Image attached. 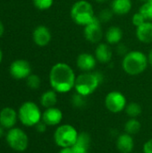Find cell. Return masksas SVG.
Here are the masks:
<instances>
[{
  "label": "cell",
  "instance_id": "obj_1",
  "mask_svg": "<svg viewBox=\"0 0 152 153\" xmlns=\"http://www.w3.org/2000/svg\"><path fill=\"white\" fill-rule=\"evenodd\" d=\"M48 79L51 89L57 93H67L74 89L76 75L68 64L59 62L51 67Z\"/></svg>",
  "mask_w": 152,
  "mask_h": 153
},
{
  "label": "cell",
  "instance_id": "obj_2",
  "mask_svg": "<svg viewBox=\"0 0 152 153\" xmlns=\"http://www.w3.org/2000/svg\"><path fill=\"white\" fill-rule=\"evenodd\" d=\"M103 82V75L99 72H82L76 76L74 90L85 97L94 93Z\"/></svg>",
  "mask_w": 152,
  "mask_h": 153
},
{
  "label": "cell",
  "instance_id": "obj_3",
  "mask_svg": "<svg viewBox=\"0 0 152 153\" xmlns=\"http://www.w3.org/2000/svg\"><path fill=\"white\" fill-rule=\"evenodd\" d=\"M148 56L142 51H129L124 56L122 61L123 70L131 76H135L142 74L148 67Z\"/></svg>",
  "mask_w": 152,
  "mask_h": 153
},
{
  "label": "cell",
  "instance_id": "obj_4",
  "mask_svg": "<svg viewBox=\"0 0 152 153\" xmlns=\"http://www.w3.org/2000/svg\"><path fill=\"white\" fill-rule=\"evenodd\" d=\"M17 112L20 123L26 127H33L42 120V112L33 101L23 102Z\"/></svg>",
  "mask_w": 152,
  "mask_h": 153
},
{
  "label": "cell",
  "instance_id": "obj_5",
  "mask_svg": "<svg viewBox=\"0 0 152 153\" xmlns=\"http://www.w3.org/2000/svg\"><path fill=\"white\" fill-rule=\"evenodd\" d=\"M70 15L76 24L83 27L95 18L92 4L86 0L76 1L71 8Z\"/></svg>",
  "mask_w": 152,
  "mask_h": 153
},
{
  "label": "cell",
  "instance_id": "obj_6",
  "mask_svg": "<svg viewBox=\"0 0 152 153\" xmlns=\"http://www.w3.org/2000/svg\"><path fill=\"white\" fill-rule=\"evenodd\" d=\"M79 132L76 128L69 124L59 125L55 130L53 138L56 146L59 148L73 147L78 138Z\"/></svg>",
  "mask_w": 152,
  "mask_h": 153
},
{
  "label": "cell",
  "instance_id": "obj_7",
  "mask_svg": "<svg viewBox=\"0 0 152 153\" xmlns=\"http://www.w3.org/2000/svg\"><path fill=\"white\" fill-rule=\"evenodd\" d=\"M7 145L13 151L18 152H25L29 146L28 134L19 127H13L7 131L5 134Z\"/></svg>",
  "mask_w": 152,
  "mask_h": 153
},
{
  "label": "cell",
  "instance_id": "obj_8",
  "mask_svg": "<svg viewBox=\"0 0 152 153\" xmlns=\"http://www.w3.org/2000/svg\"><path fill=\"white\" fill-rule=\"evenodd\" d=\"M104 103L106 108L109 112L113 114H119L125 109L127 100L122 92L118 91H112L106 95Z\"/></svg>",
  "mask_w": 152,
  "mask_h": 153
},
{
  "label": "cell",
  "instance_id": "obj_9",
  "mask_svg": "<svg viewBox=\"0 0 152 153\" xmlns=\"http://www.w3.org/2000/svg\"><path fill=\"white\" fill-rule=\"evenodd\" d=\"M83 36L86 39V40L92 44L100 43L103 38V30L101 22H99L97 16H95V18L90 23L84 26Z\"/></svg>",
  "mask_w": 152,
  "mask_h": 153
},
{
  "label": "cell",
  "instance_id": "obj_10",
  "mask_svg": "<svg viewBox=\"0 0 152 153\" xmlns=\"http://www.w3.org/2000/svg\"><path fill=\"white\" fill-rule=\"evenodd\" d=\"M10 75L15 80H23L31 74L30 64L24 59H17L11 63L9 66Z\"/></svg>",
  "mask_w": 152,
  "mask_h": 153
},
{
  "label": "cell",
  "instance_id": "obj_11",
  "mask_svg": "<svg viewBox=\"0 0 152 153\" xmlns=\"http://www.w3.org/2000/svg\"><path fill=\"white\" fill-rule=\"evenodd\" d=\"M18 118V112L10 107H5L0 110V125L6 130L15 127Z\"/></svg>",
  "mask_w": 152,
  "mask_h": 153
},
{
  "label": "cell",
  "instance_id": "obj_12",
  "mask_svg": "<svg viewBox=\"0 0 152 153\" xmlns=\"http://www.w3.org/2000/svg\"><path fill=\"white\" fill-rule=\"evenodd\" d=\"M63 120V112L56 107L46 108L42 112V121L47 126H58Z\"/></svg>",
  "mask_w": 152,
  "mask_h": 153
},
{
  "label": "cell",
  "instance_id": "obj_13",
  "mask_svg": "<svg viewBox=\"0 0 152 153\" xmlns=\"http://www.w3.org/2000/svg\"><path fill=\"white\" fill-rule=\"evenodd\" d=\"M52 39L51 32L47 26L39 25L37 26L32 32V39L34 43L39 47L47 46Z\"/></svg>",
  "mask_w": 152,
  "mask_h": 153
},
{
  "label": "cell",
  "instance_id": "obj_14",
  "mask_svg": "<svg viewBox=\"0 0 152 153\" xmlns=\"http://www.w3.org/2000/svg\"><path fill=\"white\" fill-rule=\"evenodd\" d=\"M97 62L95 56L90 53H81L76 58V65L82 72H92Z\"/></svg>",
  "mask_w": 152,
  "mask_h": 153
},
{
  "label": "cell",
  "instance_id": "obj_15",
  "mask_svg": "<svg viewBox=\"0 0 152 153\" xmlns=\"http://www.w3.org/2000/svg\"><path fill=\"white\" fill-rule=\"evenodd\" d=\"M116 145L120 153H131L134 149V140L133 135L126 133L119 134L116 138Z\"/></svg>",
  "mask_w": 152,
  "mask_h": 153
},
{
  "label": "cell",
  "instance_id": "obj_16",
  "mask_svg": "<svg viewBox=\"0 0 152 153\" xmlns=\"http://www.w3.org/2000/svg\"><path fill=\"white\" fill-rule=\"evenodd\" d=\"M91 143L90 135L86 132L79 133L75 144L72 147L73 153H89Z\"/></svg>",
  "mask_w": 152,
  "mask_h": 153
},
{
  "label": "cell",
  "instance_id": "obj_17",
  "mask_svg": "<svg viewBox=\"0 0 152 153\" xmlns=\"http://www.w3.org/2000/svg\"><path fill=\"white\" fill-rule=\"evenodd\" d=\"M113 53L108 43H99L95 49V57L98 62L108 64L112 60Z\"/></svg>",
  "mask_w": 152,
  "mask_h": 153
},
{
  "label": "cell",
  "instance_id": "obj_18",
  "mask_svg": "<svg viewBox=\"0 0 152 153\" xmlns=\"http://www.w3.org/2000/svg\"><path fill=\"white\" fill-rule=\"evenodd\" d=\"M137 39L145 44L152 43V22H145L136 28Z\"/></svg>",
  "mask_w": 152,
  "mask_h": 153
},
{
  "label": "cell",
  "instance_id": "obj_19",
  "mask_svg": "<svg viewBox=\"0 0 152 153\" xmlns=\"http://www.w3.org/2000/svg\"><path fill=\"white\" fill-rule=\"evenodd\" d=\"M132 0H112L111 9L116 15H125L132 10Z\"/></svg>",
  "mask_w": 152,
  "mask_h": 153
},
{
  "label": "cell",
  "instance_id": "obj_20",
  "mask_svg": "<svg viewBox=\"0 0 152 153\" xmlns=\"http://www.w3.org/2000/svg\"><path fill=\"white\" fill-rule=\"evenodd\" d=\"M105 39L108 45H117L123 39V30L118 26H111L105 33Z\"/></svg>",
  "mask_w": 152,
  "mask_h": 153
},
{
  "label": "cell",
  "instance_id": "obj_21",
  "mask_svg": "<svg viewBox=\"0 0 152 153\" xmlns=\"http://www.w3.org/2000/svg\"><path fill=\"white\" fill-rule=\"evenodd\" d=\"M57 100H58L57 92L56 91H54L53 89L44 91L41 94L40 99H39V102H40L41 106L45 108L56 107Z\"/></svg>",
  "mask_w": 152,
  "mask_h": 153
},
{
  "label": "cell",
  "instance_id": "obj_22",
  "mask_svg": "<svg viewBox=\"0 0 152 153\" xmlns=\"http://www.w3.org/2000/svg\"><path fill=\"white\" fill-rule=\"evenodd\" d=\"M142 128V125L137 118H129L125 124V132L128 134H137Z\"/></svg>",
  "mask_w": 152,
  "mask_h": 153
},
{
  "label": "cell",
  "instance_id": "obj_23",
  "mask_svg": "<svg viewBox=\"0 0 152 153\" xmlns=\"http://www.w3.org/2000/svg\"><path fill=\"white\" fill-rule=\"evenodd\" d=\"M125 111L130 118H137L142 114V108L139 103L130 102V103H127Z\"/></svg>",
  "mask_w": 152,
  "mask_h": 153
},
{
  "label": "cell",
  "instance_id": "obj_24",
  "mask_svg": "<svg viewBox=\"0 0 152 153\" xmlns=\"http://www.w3.org/2000/svg\"><path fill=\"white\" fill-rule=\"evenodd\" d=\"M71 104L76 108H82L87 104V97L78 92H74L71 97Z\"/></svg>",
  "mask_w": 152,
  "mask_h": 153
},
{
  "label": "cell",
  "instance_id": "obj_25",
  "mask_svg": "<svg viewBox=\"0 0 152 153\" xmlns=\"http://www.w3.org/2000/svg\"><path fill=\"white\" fill-rule=\"evenodd\" d=\"M139 12L142 14L147 22H152V1L143 3L140 7Z\"/></svg>",
  "mask_w": 152,
  "mask_h": 153
},
{
  "label": "cell",
  "instance_id": "obj_26",
  "mask_svg": "<svg viewBox=\"0 0 152 153\" xmlns=\"http://www.w3.org/2000/svg\"><path fill=\"white\" fill-rule=\"evenodd\" d=\"M26 84L27 86L31 90H38L40 87L41 80L40 77L37 74H30L26 79Z\"/></svg>",
  "mask_w": 152,
  "mask_h": 153
},
{
  "label": "cell",
  "instance_id": "obj_27",
  "mask_svg": "<svg viewBox=\"0 0 152 153\" xmlns=\"http://www.w3.org/2000/svg\"><path fill=\"white\" fill-rule=\"evenodd\" d=\"M32 1L34 6L41 11L49 9L54 4V0H32Z\"/></svg>",
  "mask_w": 152,
  "mask_h": 153
},
{
  "label": "cell",
  "instance_id": "obj_28",
  "mask_svg": "<svg viewBox=\"0 0 152 153\" xmlns=\"http://www.w3.org/2000/svg\"><path fill=\"white\" fill-rule=\"evenodd\" d=\"M114 14L115 13H113L111 8L110 9H103V10H101L99 12V14L97 17H98V19L99 20V22L101 23H105V22H109L112 19Z\"/></svg>",
  "mask_w": 152,
  "mask_h": 153
},
{
  "label": "cell",
  "instance_id": "obj_29",
  "mask_svg": "<svg viewBox=\"0 0 152 153\" xmlns=\"http://www.w3.org/2000/svg\"><path fill=\"white\" fill-rule=\"evenodd\" d=\"M132 22H133V24L137 28L139 26H141L142 24H143L145 22H147L145 20V18L142 16V14L140 13V12H137L135 13L133 15V18H132Z\"/></svg>",
  "mask_w": 152,
  "mask_h": 153
},
{
  "label": "cell",
  "instance_id": "obj_30",
  "mask_svg": "<svg viewBox=\"0 0 152 153\" xmlns=\"http://www.w3.org/2000/svg\"><path fill=\"white\" fill-rule=\"evenodd\" d=\"M35 128H36V131L39 134H44L47 129V126L41 120L39 123H38L36 126H35Z\"/></svg>",
  "mask_w": 152,
  "mask_h": 153
},
{
  "label": "cell",
  "instance_id": "obj_31",
  "mask_svg": "<svg viewBox=\"0 0 152 153\" xmlns=\"http://www.w3.org/2000/svg\"><path fill=\"white\" fill-rule=\"evenodd\" d=\"M117 53L121 56H125L128 53L126 46L121 42L119 44H117Z\"/></svg>",
  "mask_w": 152,
  "mask_h": 153
},
{
  "label": "cell",
  "instance_id": "obj_32",
  "mask_svg": "<svg viewBox=\"0 0 152 153\" xmlns=\"http://www.w3.org/2000/svg\"><path fill=\"white\" fill-rule=\"evenodd\" d=\"M142 151H143V153H152V139L148 140L144 143Z\"/></svg>",
  "mask_w": 152,
  "mask_h": 153
},
{
  "label": "cell",
  "instance_id": "obj_33",
  "mask_svg": "<svg viewBox=\"0 0 152 153\" xmlns=\"http://www.w3.org/2000/svg\"><path fill=\"white\" fill-rule=\"evenodd\" d=\"M58 153H73V150H72V147L60 148V151Z\"/></svg>",
  "mask_w": 152,
  "mask_h": 153
},
{
  "label": "cell",
  "instance_id": "obj_34",
  "mask_svg": "<svg viewBox=\"0 0 152 153\" xmlns=\"http://www.w3.org/2000/svg\"><path fill=\"white\" fill-rule=\"evenodd\" d=\"M148 56V62H149V65H151L152 67V48L150 50L149 54L147 55Z\"/></svg>",
  "mask_w": 152,
  "mask_h": 153
},
{
  "label": "cell",
  "instance_id": "obj_35",
  "mask_svg": "<svg viewBox=\"0 0 152 153\" xmlns=\"http://www.w3.org/2000/svg\"><path fill=\"white\" fill-rule=\"evenodd\" d=\"M4 26L3 22L0 21V38L4 35Z\"/></svg>",
  "mask_w": 152,
  "mask_h": 153
},
{
  "label": "cell",
  "instance_id": "obj_36",
  "mask_svg": "<svg viewBox=\"0 0 152 153\" xmlns=\"http://www.w3.org/2000/svg\"><path fill=\"white\" fill-rule=\"evenodd\" d=\"M4 134V128L0 125V138H2Z\"/></svg>",
  "mask_w": 152,
  "mask_h": 153
},
{
  "label": "cell",
  "instance_id": "obj_37",
  "mask_svg": "<svg viewBox=\"0 0 152 153\" xmlns=\"http://www.w3.org/2000/svg\"><path fill=\"white\" fill-rule=\"evenodd\" d=\"M96 2H98V3H100V4H103V3H106V2H108V0H95Z\"/></svg>",
  "mask_w": 152,
  "mask_h": 153
},
{
  "label": "cell",
  "instance_id": "obj_38",
  "mask_svg": "<svg viewBox=\"0 0 152 153\" xmlns=\"http://www.w3.org/2000/svg\"><path fill=\"white\" fill-rule=\"evenodd\" d=\"M2 60H3V52H2V50H1V48H0V64H1V62H2Z\"/></svg>",
  "mask_w": 152,
  "mask_h": 153
},
{
  "label": "cell",
  "instance_id": "obj_39",
  "mask_svg": "<svg viewBox=\"0 0 152 153\" xmlns=\"http://www.w3.org/2000/svg\"><path fill=\"white\" fill-rule=\"evenodd\" d=\"M139 1H141V2H143V3H145V2H149V1H152V0H139Z\"/></svg>",
  "mask_w": 152,
  "mask_h": 153
}]
</instances>
